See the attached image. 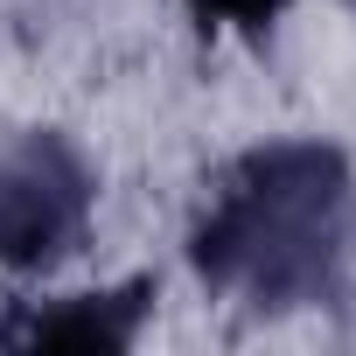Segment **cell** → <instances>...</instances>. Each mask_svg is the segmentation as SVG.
I'll return each mask as SVG.
<instances>
[{
  "mask_svg": "<svg viewBox=\"0 0 356 356\" xmlns=\"http://www.w3.org/2000/svg\"><path fill=\"white\" fill-rule=\"evenodd\" d=\"M189 273L259 314L328 307L356 280V161L321 133L231 154L189 217Z\"/></svg>",
  "mask_w": 356,
  "mask_h": 356,
  "instance_id": "cell-1",
  "label": "cell"
},
{
  "mask_svg": "<svg viewBox=\"0 0 356 356\" xmlns=\"http://www.w3.org/2000/svg\"><path fill=\"white\" fill-rule=\"evenodd\" d=\"M91 217H98V168L70 133L29 126L22 140L0 147V273L49 280L84 252Z\"/></svg>",
  "mask_w": 356,
  "mask_h": 356,
  "instance_id": "cell-2",
  "label": "cell"
},
{
  "mask_svg": "<svg viewBox=\"0 0 356 356\" xmlns=\"http://www.w3.org/2000/svg\"><path fill=\"white\" fill-rule=\"evenodd\" d=\"M154 314V280H126V286H91V293H42V300H15L0 321V349L22 356H126L140 342Z\"/></svg>",
  "mask_w": 356,
  "mask_h": 356,
  "instance_id": "cell-3",
  "label": "cell"
},
{
  "mask_svg": "<svg viewBox=\"0 0 356 356\" xmlns=\"http://www.w3.org/2000/svg\"><path fill=\"white\" fill-rule=\"evenodd\" d=\"M203 35H266L293 15V0H182Z\"/></svg>",
  "mask_w": 356,
  "mask_h": 356,
  "instance_id": "cell-4",
  "label": "cell"
}]
</instances>
